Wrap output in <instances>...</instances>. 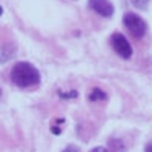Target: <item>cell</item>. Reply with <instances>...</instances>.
<instances>
[{"mask_svg":"<svg viewBox=\"0 0 152 152\" xmlns=\"http://www.w3.org/2000/svg\"><path fill=\"white\" fill-rule=\"evenodd\" d=\"M11 82L17 88H31L40 83V72L29 61H17L11 69Z\"/></svg>","mask_w":152,"mask_h":152,"instance_id":"6da1fadb","label":"cell"},{"mask_svg":"<svg viewBox=\"0 0 152 152\" xmlns=\"http://www.w3.org/2000/svg\"><path fill=\"white\" fill-rule=\"evenodd\" d=\"M123 25H124V28L129 31V34L137 40L143 39L148 32L146 22L143 20L140 15L134 14V12H126L123 15Z\"/></svg>","mask_w":152,"mask_h":152,"instance_id":"7a4b0ae2","label":"cell"},{"mask_svg":"<svg viewBox=\"0 0 152 152\" xmlns=\"http://www.w3.org/2000/svg\"><path fill=\"white\" fill-rule=\"evenodd\" d=\"M111 45H112V49L117 52L121 58H124V60L131 58L132 46H131V43L128 42V39L124 37L121 32H114L111 35Z\"/></svg>","mask_w":152,"mask_h":152,"instance_id":"3957f363","label":"cell"},{"mask_svg":"<svg viewBox=\"0 0 152 152\" xmlns=\"http://www.w3.org/2000/svg\"><path fill=\"white\" fill-rule=\"evenodd\" d=\"M89 8L102 17H112L114 5L109 0H89Z\"/></svg>","mask_w":152,"mask_h":152,"instance_id":"277c9868","label":"cell"},{"mask_svg":"<svg viewBox=\"0 0 152 152\" xmlns=\"http://www.w3.org/2000/svg\"><path fill=\"white\" fill-rule=\"evenodd\" d=\"M88 100L89 102H104V100H108V94L100 88H94L92 91L88 94Z\"/></svg>","mask_w":152,"mask_h":152,"instance_id":"5b68a950","label":"cell"},{"mask_svg":"<svg viewBox=\"0 0 152 152\" xmlns=\"http://www.w3.org/2000/svg\"><path fill=\"white\" fill-rule=\"evenodd\" d=\"M57 94H58L60 98H63V100H69V98H77V97H78V92H77V91H69V92L58 91Z\"/></svg>","mask_w":152,"mask_h":152,"instance_id":"8992f818","label":"cell"},{"mask_svg":"<svg viewBox=\"0 0 152 152\" xmlns=\"http://www.w3.org/2000/svg\"><path fill=\"white\" fill-rule=\"evenodd\" d=\"M131 3L135 8H138V10H146L149 5V0H131Z\"/></svg>","mask_w":152,"mask_h":152,"instance_id":"52a82bcc","label":"cell"},{"mask_svg":"<svg viewBox=\"0 0 152 152\" xmlns=\"http://www.w3.org/2000/svg\"><path fill=\"white\" fill-rule=\"evenodd\" d=\"M61 152H80V149H78L75 145H69V146H66Z\"/></svg>","mask_w":152,"mask_h":152,"instance_id":"ba28073f","label":"cell"},{"mask_svg":"<svg viewBox=\"0 0 152 152\" xmlns=\"http://www.w3.org/2000/svg\"><path fill=\"white\" fill-rule=\"evenodd\" d=\"M91 152H109L106 148H103V146H97V148H94Z\"/></svg>","mask_w":152,"mask_h":152,"instance_id":"9c48e42d","label":"cell"},{"mask_svg":"<svg viewBox=\"0 0 152 152\" xmlns=\"http://www.w3.org/2000/svg\"><path fill=\"white\" fill-rule=\"evenodd\" d=\"M51 131H52V132H54V134H56V135H58V134L61 132V129H60L58 126H56V124H54V126H52V128H51Z\"/></svg>","mask_w":152,"mask_h":152,"instance_id":"30bf717a","label":"cell"},{"mask_svg":"<svg viewBox=\"0 0 152 152\" xmlns=\"http://www.w3.org/2000/svg\"><path fill=\"white\" fill-rule=\"evenodd\" d=\"M145 152H152V140L145 146Z\"/></svg>","mask_w":152,"mask_h":152,"instance_id":"8fae6325","label":"cell"},{"mask_svg":"<svg viewBox=\"0 0 152 152\" xmlns=\"http://www.w3.org/2000/svg\"><path fill=\"white\" fill-rule=\"evenodd\" d=\"M3 14V10H2V6H0V15H2Z\"/></svg>","mask_w":152,"mask_h":152,"instance_id":"7c38bea8","label":"cell"},{"mask_svg":"<svg viewBox=\"0 0 152 152\" xmlns=\"http://www.w3.org/2000/svg\"><path fill=\"white\" fill-rule=\"evenodd\" d=\"M0 97H2V89H0Z\"/></svg>","mask_w":152,"mask_h":152,"instance_id":"4fadbf2b","label":"cell"}]
</instances>
